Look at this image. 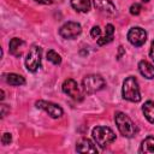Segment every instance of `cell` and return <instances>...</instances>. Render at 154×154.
Segmentation results:
<instances>
[{"mask_svg":"<svg viewBox=\"0 0 154 154\" xmlns=\"http://www.w3.org/2000/svg\"><path fill=\"white\" fill-rule=\"evenodd\" d=\"M122 95L125 100L131 101V102L141 101V93H140V88H138V82L134 76L125 78V81L123 82Z\"/></svg>","mask_w":154,"mask_h":154,"instance_id":"obj_1","label":"cell"},{"mask_svg":"<svg viewBox=\"0 0 154 154\" xmlns=\"http://www.w3.org/2000/svg\"><path fill=\"white\" fill-rule=\"evenodd\" d=\"M114 120H116V124L118 126V130L120 131V134L124 137L131 138V137H134L136 135V132H137L136 125L134 124V122L125 113L117 112L116 116H114Z\"/></svg>","mask_w":154,"mask_h":154,"instance_id":"obj_2","label":"cell"},{"mask_svg":"<svg viewBox=\"0 0 154 154\" xmlns=\"http://www.w3.org/2000/svg\"><path fill=\"white\" fill-rule=\"evenodd\" d=\"M91 135H93L94 142L99 144L101 148L107 147L116 140V134L108 126H96L93 129Z\"/></svg>","mask_w":154,"mask_h":154,"instance_id":"obj_3","label":"cell"},{"mask_svg":"<svg viewBox=\"0 0 154 154\" xmlns=\"http://www.w3.org/2000/svg\"><path fill=\"white\" fill-rule=\"evenodd\" d=\"M41 55H42V48L40 46H31L26 58H25V66L28 71L30 72H36L41 67Z\"/></svg>","mask_w":154,"mask_h":154,"instance_id":"obj_4","label":"cell"},{"mask_svg":"<svg viewBox=\"0 0 154 154\" xmlns=\"http://www.w3.org/2000/svg\"><path fill=\"white\" fill-rule=\"evenodd\" d=\"M105 84H106L105 79L100 75H95V73L85 76L82 81L83 90L87 94H93V93H96V91L101 90L105 87Z\"/></svg>","mask_w":154,"mask_h":154,"instance_id":"obj_5","label":"cell"},{"mask_svg":"<svg viewBox=\"0 0 154 154\" xmlns=\"http://www.w3.org/2000/svg\"><path fill=\"white\" fill-rule=\"evenodd\" d=\"M61 88H63V91L66 95H69L71 99H73L75 101H82L83 100V94L79 90L78 84H77V82L75 79H72V78L65 79L63 85H61Z\"/></svg>","mask_w":154,"mask_h":154,"instance_id":"obj_6","label":"cell"},{"mask_svg":"<svg viewBox=\"0 0 154 154\" xmlns=\"http://www.w3.org/2000/svg\"><path fill=\"white\" fill-rule=\"evenodd\" d=\"M81 32H82V26L77 22H67L59 29L60 36L67 40L76 38Z\"/></svg>","mask_w":154,"mask_h":154,"instance_id":"obj_7","label":"cell"},{"mask_svg":"<svg viewBox=\"0 0 154 154\" xmlns=\"http://www.w3.org/2000/svg\"><path fill=\"white\" fill-rule=\"evenodd\" d=\"M128 40L129 42L135 46V47H141L144 45V42L147 41V32L144 29L140 28V26H135L131 28L128 32Z\"/></svg>","mask_w":154,"mask_h":154,"instance_id":"obj_8","label":"cell"},{"mask_svg":"<svg viewBox=\"0 0 154 154\" xmlns=\"http://www.w3.org/2000/svg\"><path fill=\"white\" fill-rule=\"evenodd\" d=\"M35 106H36L37 108H40V109H42V111L47 112V113H48L52 118H54V119L60 118V117L63 116V113H64L63 108H61L59 105H55V103L49 102V101L38 100V101H36Z\"/></svg>","mask_w":154,"mask_h":154,"instance_id":"obj_9","label":"cell"},{"mask_svg":"<svg viewBox=\"0 0 154 154\" xmlns=\"http://www.w3.org/2000/svg\"><path fill=\"white\" fill-rule=\"evenodd\" d=\"M94 6L101 13L112 16L116 13V6L111 0H94Z\"/></svg>","mask_w":154,"mask_h":154,"instance_id":"obj_10","label":"cell"},{"mask_svg":"<svg viewBox=\"0 0 154 154\" xmlns=\"http://www.w3.org/2000/svg\"><path fill=\"white\" fill-rule=\"evenodd\" d=\"M76 150L79 153H97L96 146L88 138H81L76 144Z\"/></svg>","mask_w":154,"mask_h":154,"instance_id":"obj_11","label":"cell"},{"mask_svg":"<svg viewBox=\"0 0 154 154\" xmlns=\"http://www.w3.org/2000/svg\"><path fill=\"white\" fill-rule=\"evenodd\" d=\"M138 71L147 79H153L154 78V66L147 60H141L138 63Z\"/></svg>","mask_w":154,"mask_h":154,"instance_id":"obj_12","label":"cell"},{"mask_svg":"<svg viewBox=\"0 0 154 154\" xmlns=\"http://www.w3.org/2000/svg\"><path fill=\"white\" fill-rule=\"evenodd\" d=\"M113 36H114V26L112 24H107L105 28V35L97 38V45L103 46L106 43H109L113 40Z\"/></svg>","mask_w":154,"mask_h":154,"instance_id":"obj_13","label":"cell"},{"mask_svg":"<svg viewBox=\"0 0 154 154\" xmlns=\"http://www.w3.org/2000/svg\"><path fill=\"white\" fill-rule=\"evenodd\" d=\"M4 81L10 85H23L25 83L24 77L17 73H5Z\"/></svg>","mask_w":154,"mask_h":154,"instance_id":"obj_14","label":"cell"},{"mask_svg":"<svg viewBox=\"0 0 154 154\" xmlns=\"http://www.w3.org/2000/svg\"><path fill=\"white\" fill-rule=\"evenodd\" d=\"M24 46V42L22 38L18 37H13L10 41V52L16 55V57H20L22 55V47Z\"/></svg>","mask_w":154,"mask_h":154,"instance_id":"obj_15","label":"cell"},{"mask_svg":"<svg viewBox=\"0 0 154 154\" xmlns=\"http://www.w3.org/2000/svg\"><path fill=\"white\" fill-rule=\"evenodd\" d=\"M71 6L78 12H89L91 4L90 0H71Z\"/></svg>","mask_w":154,"mask_h":154,"instance_id":"obj_16","label":"cell"},{"mask_svg":"<svg viewBox=\"0 0 154 154\" xmlns=\"http://www.w3.org/2000/svg\"><path fill=\"white\" fill-rule=\"evenodd\" d=\"M142 112L147 120L152 124H154V101H147L142 106Z\"/></svg>","mask_w":154,"mask_h":154,"instance_id":"obj_17","label":"cell"},{"mask_svg":"<svg viewBox=\"0 0 154 154\" xmlns=\"http://www.w3.org/2000/svg\"><path fill=\"white\" fill-rule=\"evenodd\" d=\"M141 153H149V154H154V137L149 136L147 138H144L141 143V148H140Z\"/></svg>","mask_w":154,"mask_h":154,"instance_id":"obj_18","label":"cell"},{"mask_svg":"<svg viewBox=\"0 0 154 154\" xmlns=\"http://www.w3.org/2000/svg\"><path fill=\"white\" fill-rule=\"evenodd\" d=\"M47 59H48L52 64H54V65H59V64L61 63V57H60L55 51H53V49L48 51V53H47Z\"/></svg>","mask_w":154,"mask_h":154,"instance_id":"obj_19","label":"cell"},{"mask_svg":"<svg viewBox=\"0 0 154 154\" xmlns=\"http://www.w3.org/2000/svg\"><path fill=\"white\" fill-rule=\"evenodd\" d=\"M141 10H142L141 4L135 2V4H132V5H131V7H130V13H131V14H134V16H137V14H140Z\"/></svg>","mask_w":154,"mask_h":154,"instance_id":"obj_20","label":"cell"},{"mask_svg":"<svg viewBox=\"0 0 154 154\" xmlns=\"http://www.w3.org/2000/svg\"><path fill=\"white\" fill-rule=\"evenodd\" d=\"M11 141H12V136H11V134L5 132V134L2 135V137H1V143H2L4 146H7V144L11 143Z\"/></svg>","mask_w":154,"mask_h":154,"instance_id":"obj_21","label":"cell"},{"mask_svg":"<svg viewBox=\"0 0 154 154\" xmlns=\"http://www.w3.org/2000/svg\"><path fill=\"white\" fill-rule=\"evenodd\" d=\"M90 35L94 38H99L101 36V29H100V26H93V29L90 30Z\"/></svg>","mask_w":154,"mask_h":154,"instance_id":"obj_22","label":"cell"},{"mask_svg":"<svg viewBox=\"0 0 154 154\" xmlns=\"http://www.w3.org/2000/svg\"><path fill=\"white\" fill-rule=\"evenodd\" d=\"M149 55H150L152 60L154 61V41H153V42H152V45H150V51H149Z\"/></svg>","mask_w":154,"mask_h":154,"instance_id":"obj_23","label":"cell"},{"mask_svg":"<svg viewBox=\"0 0 154 154\" xmlns=\"http://www.w3.org/2000/svg\"><path fill=\"white\" fill-rule=\"evenodd\" d=\"M6 107H7V105H1V117L2 118L6 116Z\"/></svg>","mask_w":154,"mask_h":154,"instance_id":"obj_24","label":"cell"},{"mask_svg":"<svg viewBox=\"0 0 154 154\" xmlns=\"http://www.w3.org/2000/svg\"><path fill=\"white\" fill-rule=\"evenodd\" d=\"M35 1L38 2V4H43V5H48V4L52 2V0H35Z\"/></svg>","mask_w":154,"mask_h":154,"instance_id":"obj_25","label":"cell"},{"mask_svg":"<svg viewBox=\"0 0 154 154\" xmlns=\"http://www.w3.org/2000/svg\"><path fill=\"white\" fill-rule=\"evenodd\" d=\"M124 53V49H123V47L120 46L119 47V54H118V59H120V57H122V54Z\"/></svg>","mask_w":154,"mask_h":154,"instance_id":"obj_26","label":"cell"},{"mask_svg":"<svg viewBox=\"0 0 154 154\" xmlns=\"http://www.w3.org/2000/svg\"><path fill=\"white\" fill-rule=\"evenodd\" d=\"M4 97H5L4 96V90H1V100H4Z\"/></svg>","mask_w":154,"mask_h":154,"instance_id":"obj_27","label":"cell"},{"mask_svg":"<svg viewBox=\"0 0 154 154\" xmlns=\"http://www.w3.org/2000/svg\"><path fill=\"white\" fill-rule=\"evenodd\" d=\"M142 1H143V2H148L149 0H142Z\"/></svg>","mask_w":154,"mask_h":154,"instance_id":"obj_28","label":"cell"}]
</instances>
